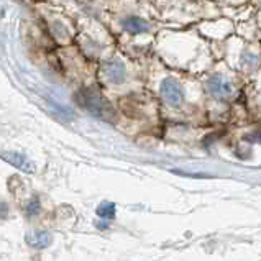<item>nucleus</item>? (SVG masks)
Instances as JSON below:
<instances>
[{"mask_svg": "<svg viewBox=\"0 0 261 261\" xmlns=\"http://www.w3.org/2000/svg\"><path fill=\"white\" fill-rule=\"evenodd\" d=\"M76 100L81 107L86 109L89 114H92L97 118L109 122L115 117V110L110 106V102L94 89H81L76 94Z\"/></svg>", "mask_w": 261, "mask_h": 261, "instance_id": "obj_1", "label": "nucleus"}, {"mask_svg": "<svg viewBox=\"0 0 261 261\" xmlns=\"http://www.w3.org/2000/svg\"><path fill=\"white\" fill-rule=\"evenodd\" d=\"M208 92H211L214 97H227L232 94V84L223 77V76H214L208 81Z\"/></svg>", "mask_w": 261, "mask_h": 261, "instance_id": "obj_5", "label": "nucleus"}, {"mask_svg": "<svg viewBox=\"0 0 261 261\" xmlns=\"http://www.w3.org/2000/svg\"><path fill=\"white\" fill-rule=\"evenodd\" d=\"M0 158L9 163V165H12L13 168L20 169V171H25V173H35V165L27 158L23 153L7 151V153L0 154Z\"/></svg>", "mask_w": 261, "mask_h": 261, "instance_id": "obj_3", "label": "nucleus"}, {"mask_svg": "<svg viewBox=\"0 0 261 261\" xmlns=\"http://www.w3.org/2000/svg\"><path fill=\"white\" fill-rule=\"evenodd\" d=\"M103 77L114 84H120L125 79V66L120 61H109L102 66Z\"/></svg>", "mask_w": 261, "mask_h": 261, "instance_id": "obj_4", "label": "nucleus"}, {"mask_svg": "<svg viewBox=\"0 0 261 261\" xmlns=\"http://www.w3.org/2000/svg\"><path fill=\"white\" fill-rule=\"evenodd\" d=\"M27 242L36 248H46L51 243V235L46 232H33L27 235Z\"/></svg>", "mask_w": 261, "mask_h": 261, "instance_id": "obj_6", "label": "nucleus"}, {"mask_svg": "<svg viewBox=\"0 0 261 261\" xmlns=\"http://www.w3.org/2000/svg\"><path fill=\"white\" fill-rule=\"evenodd\" d=\"M161 95H163V99H165L169 106H173V107L181 106V102L184 99L181 86H179L176 81L171 79V77L165 79L161 83Z\"/></svg>", "mask_w": 261, "mask_h": 261, "instance_id": "obj_2", "label": "nucleus"}, {"mask_svg": "<svg viewBox=\"0 0 261 261\" xmlns=\"http://www.w3.org/2000/svg\"><path fill=\"white\" fill-rule=\"evenodd\" d=\"M97 215H99L100 219H106V220H110L115 217V204H110V202H106V204H100L97 207Z\"/></svg>", "mask_w": 261, "mask_h": 261, "instance_id": "obj_8", "label": "nucleus"}, {"mask_svg": "<svg viewBox=\"0 0 261 261\" xmlns=\"http://www.w3.org/2000/svg\"><path fill=\"white\" fill-rule=\"evenodd\" d=\"M125 30H128L130 33H145L148 32V23L145 20H141L138 17H130L123 21Z\"/></svg>", "mask_w": 261, "mask_h": 261, "instance_id": "obj_7", "label": "nucleus"}]
</instances>
